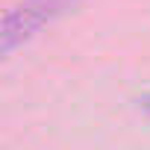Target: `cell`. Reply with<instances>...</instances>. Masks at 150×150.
<instances>
[{"mask_svg": "<svg viewBox=\"0 0 150 150\" xmlns=\"http://www.w3.org/2000/svg\"><path fill=\"white\" fill-rule=\"evenodd\" d=\"M80 0H24L15 9L6 12L3 18V33H0V53L9 56L18 44L30 41L41 27L74 9Z\"/></svg>", "mask_w": 150, "mask_h": 150, "instance_id": "obj_1", "label": "cell"}, {"mask_svg": "<svg viewBox=\"0 0 150 150\" xmlns=\"http://www.w3.org/2000/svg\"><path fill=\"white\" fill-rule=\"evenodd\" d=\"M141 106H144V112L150 115V94H147V97H141Z\"/></svg>", "mask_w": 150, "mask_h": 150, "instance_id": "obj_2", "label": "cell"}]
</instances>
